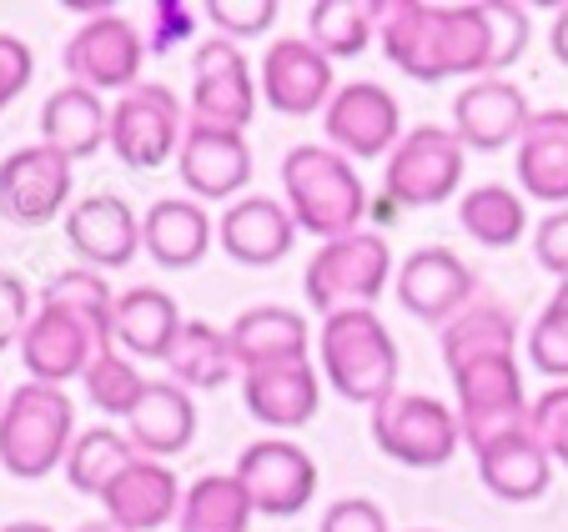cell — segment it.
<instances>
[{
  "instance_id": "6da1fadb",
  "label": "cell",
  "mask_w": 568,
  "mask_h": 532,
  "mask_svg": "<svg viewBox=\"0 0 568 532\" xmlns=\"http://www.w3.org/2000/svg\"><path fill=\"white\" fill-rule=\"evenodd\" d=\"M383 55L413 81H448V75H488L494 31L483 6H428V0H393L377 16Z\"/></svg>"
},
{
  "instance_id": "7a4b0ae2",
  "label": "cell",
  "mask_w": 568,
  "mask_h": 532,
  "mask_svg": "<svg viewBox=\"0 0 568 532\" xmlns=\"http://www.w3.org/2000/svg\"><path fill=\"white\" fill-rule=\"evenodd\" d=\"M317 372L327 377L337 397L357 407H383L397 392V372H403V351H397L387 321L373 307H347L322 317L317 331Z\"/></svg>"
},
{
  "instance_id": "3957f363",
  "label": "cell",
  "mask_w": 568,
  "mask_h": 532,
  "mask_svg": "<svg viewBox=\"0 0 568 532\" xmlns=\"http://www.w3.org/2000/svg\"><path fill=\"white\" fill-rule=\"evenodd\" d=\"M282 196L297 222V232H312L317 242H337L347 232H363L367 186L357 166L333 146H292L282 156Z\"/></svg>"
},
{
  "instance_id": "277c9868",
  "label": "cell",
  "mask_w": 568,
  "mask_h": 532,
  "mask_svg": "<svg viewBox=\"0 0 568 532\" xmlns=\"http://www.w3.org/2000/svg\"><path fill=\"white\" fill-rule=\"evenodd\" d=\"M75 442V407L65 387L26 382L0 407V468L21 482L65 468V452Z\"/></svg>"
},
{
  "instance_id": "5b68a950",
  "label": "cell",
  "mask_w": 568,
  "mask_h": 532,
  "mask_svg": "<svg viewBox=\"0 0 568 532\" xmlns=\"http://www.w3.org/2000/svg\"><path fill=\"white\" fill-rule=\"evenodd\" d=\"M397 266L393 252L377 232H347L337 242H317L307 272H302V291H307V307L333 317L347 307H373L387 287H393Z\"/></svg>"
},
{
  "instance_id": "8992f818",
  "label": "cell",
  "mask_w": 568,
  "mask_h": 532,
  "mask_svg": "<svg viewBox=\"0 0 568 532\" xmlns=\"http://www.w3.org/2000/svg\"><path fill=\"white\" fill-rule=\"evenodd\" d=\"M453 392H458V422L463 442L473 452L488 442H504L514 432H528L534 402L524 392V367L518 357H483L453 372Z\"/></svg>"
},
{
  "instance_id": "52a82bcc",
  "label": "cell",
  "mask_w": 568,
  "mask_h": 532,
  "mask_svg": "<svg viewBox=\"0 0 568 532\" xmlns=\"http://www.w3.org/2000/svg\"><path fill=\"white\" fill-rule=\"evenodd\" d=\"M373 442L403 468H443L463 442L458 407H443L428 392H393L373 407Z\"/></svg>"
},
{
  "instance_id": "ba28073f",
  "label": "cell",
  "mask_w": 568,
  "mask_h": 532,
  "mask_svg": "<svg viewBox=\"0 0 568 532\" xmlns=\"http://www.w3.org/2000/svg\"><path fill=\"white\" fill-rule=\"evenodd\" d=\"M463 146L453 126H413L383 161V186L397 206H443L463 182Z\"/></svg>"
},
{
  "instance_id": "9c48e42d",
  "label": "cell",
  "mask_w": 568,
  "mask_h": 532,
  "mask_svg": "<svg viewBox=\"0 0 568 532\" xmlns=\"http://www.w3.org/2000/svg\"><path fill=\"white\" fill-rule=\"evenodd\" d=\"M182 136H186V106L166 91V85L141 81L136 91L116 96V106H111L106 146L116 151V161L131 171L166 166V161L182 151Z\"/></svg>"
},
{
  "instance_id": "30bf717a",
  "label": "cell",
  "mask_w": 568,
  "mask_h": 532,
  "mask_svg": "<svg viewBox=\"0 0 568 532\" xmlns=\"http://www.w3.org/2000/svg\"><path fill=\"white\" fill-rule=\"evenodd\" d=\"M186 116L202 126L247 131L257 116V81H252L247 51L226 35H206L192 45V101Z\"/></svg>"
},
{
  "instance_id": "8fae6325",
  "label": "cell",
  "mask_w": 568,
  "mask_h": 532,
  "mask_svg": "<svg viewBox=\"0 0 568 532\" xmlns=\"http://www.w3.org/2000/svg\"><path fill=\"white\" fill-rule=\"evenodd\" d=\"M232 478L252 498V512L262 518H297L317 498V462L292 437H257L242 448Z\"/></svg>"
},
{
  "instance_id": "7c38bea8",
  "label": "cell",
  "mask_w": 568,
  "mask_h": 532,
  "mask_svg": "<svg viewBox=\"0 0 568 532\" xmlns=\"http://www.w3.org/2000/svg\"><path fill=\"white\" fill-rule=\"evenodd\" d=\"M322 131H327V146L343 151L353 166L357 161H387L403 141V106L377 81H347L337 85V96L322 111Z\"/></svg>"
},
{
  "instance_id": "4fadbf2b",
  "label": "cell",
  "mask_w": 568,
  "mask_h": 532,
  "mask_svg": "<svg viewBox=\"0 0 568 532\" xmlns=\"http://www.w3.org/2000/svg\"><path fill=\"white\" fill-rule=\"evenodd\" d=\"M65 75L71 85H87V91H136L141 85V61H146V41L126 16H97V21H81L75 35L61 51Z\"/></svg>"
},
{
  "instance_id": "5bb4252c",
  "label": "cell",
  "mask_w": 568,
  "mask_h": 532,
  "mask_svg": "<svg viewBox=\"0 0 568 532\" xmlns=\"http://www.w3.org/2000/svg\"><path fill=\"white\" fill-rule=\"evenodd\" d=\"M71 161L51 146H21L0 161V216L11 226H45L71 212Z\"/></svg>"
},
{
  "instance_id": "9a60e30c",
  "label": "cell",
  "mask_w": 568,
  "mask_h": 532,
  "mask_svg": "<svg viewBox=\"0 0 568 532\" xmlns=\"http://www.w3.org/2000/svg\"><path fill=\"white\" fill-rule=\"evenodd\" d=\"M393 297L418 321L448 327V321L458 317L463 307H473L483 291H478V272H473L458 252H448V246H418V252H408L403 266H397Z\"/></svg>"
},
{
  "instance_id": "2e32d148",
  "label": "cell",
  "mask_w": 568,
  "mask_h": 532,
  "mask_svg": "<svg viewBox=\"0 0 568 532\" xmlns=\"http://www.w3.org/2000/svg\"><path fill=\"white\" fill-rule=\"evenodd\" d=\"M176 171H182L192 202H226L232 206L242 196V186L252 182V146L247 131H222L186 121L182 151H176Z\"/></svg>"
},
{
  "instance_id": "e0dca14e",
  "label": "cell",
  "mask_w": 568,
  "mask_h": 532,
  "mask_svg": "<svg viewBox=\"0 0 568 532\" xmlns=\"http://www.w3.org/2000/svg\"><path fill=\"white\" fill-rule=\"evenodd\" d=\"M257 91L282 116H317V111H327V101L337 96L333 61H327L307 35H282V41H272L267 55H262Z\"/></svg>"
},
{
  "instance_id": "ac0fdd59",
  "label": "cell",
  "mask_w": 568,
  "mask_h": 532,
  "mask_svg": "<svg viewBox=\"0 0 568 532\" xmlns=\"http://www.w3.org/2000/svg\"><path fill=\"white\" fill-rule=\"evenodd\" d=\"M534 121L528 96L508 75H478L453 96V136L468 151H504L518 146Z\"/></svg>"
},
{
  "instance_id": "d6986e66",
  "label": "cell",
  "mask_w": 568,
  "mask_h": 532,
  "mask_svg": "<svg viewBox=\"0 0 568 532\" xmlns=\"http://www.w3.org/2000/svg\"><path fill=\"white\" fill-rule=\"evenodd\" d=\"M65 242L81 256V266H91V272H116V266L136 262V252H141V216L111 192L81 196V202L65 212Z\"/></svg>"
},
{
  "instance_id": "ffe728a7",
  "label": "cell",
  "mask_w": 568,
  "mask_h": 532,
  "mask_svg": "<svg viewBox=\"0 0 568 532\" xmlns=\"http://www.w3.org/2000/svg\"><path fill=\"white\" fill-rule=\"evenodd\" d=\"M106 347L87 321H75L71 311L61 307H36L31 327L21 337V362L31 372V382L45 387H65L71 377H87L91 357Z\"/></svg>"
},
{
  "instance_id": "44dd1931",
  "label": "cell",
  "mask_w": 568,
  "mask_h": 532,
  "mask_svg": "<svg viewBox=\"0 0 568 532\" xmlns=\"http://www.w3.org/2000/svg\"><path fill=\"white\" fill-rule=\"evenodd\" d=\"M101 508H106V522L116 532H156L166 522H176V508H182V482L166 462L156 458H131L126 468L116 472L106 492H101Z\"/></svg>"
},
{
  "instance_id": "7402d4cb",
  "label": "cell",
  "mask_w": 568,
  "mask_h": 532,
  "mask_svg": "<svg viewBox=\"0 0 568 532\" xmlns=\"http://www.w3.org/2000/svg\"><path fill=\"white\" fill-rule=\"evenodd\" d=\"M242 397H247V412L257 417L262 427H277L292 432V427L312 422L322 402V372L312 357H297V362H262L242 372Z\"/></svg>"
},
{
  "instance_id": "603a6c76",
  "label": "cell",
  "mask_w": 568,
  "mask_h": 532,
  "mask_svg": "<svg viewBox=\"0 0 568 532\" xmlns=\"http://www.w3.org/2000/svg\"><path fill=\"white\" fill-rule=\"evenodd\" d=\"M216 242L242 266H272L292 252L297 222H292L287 202H277V196H236L216 222Z\"/></svg>"
},
{
  "instance_id": "cb8c5ba5",
  "label": "cell",
  "mask_w": 568,
  "mask_h": 532,
  "mask_svg": "<svg viewBox=\"0 0 568 532\" xmlns=\"http://www.w3.org/2000/svg\"><path fill=\"white\" fill-rule=\"evenodd\" d=\"M126 437L131 448L141 452V458H176V452L192 448L196 437V402L186 387H176L172 377H151L146 392H141V402L131 407L126 417Z\"/></svg>"
},
{
  "instance_id": "d4e9b609",
  "label": "cell",
  "mask_w": 568,
  "mask_h": 532,
  "mask_svg": "<svg viewBox=\"0 0 568 532\" xmlns=\"http://www.w3.org/2000/svg\"><path fill=\"white\" fill-rule=\"evenodd\" d=\"M182 307L172 291L161 287H131L116 291V311H111V347L126 351L131 362H166L176 331H182Z\"/></svg>"
},
{
  "instance_id": "484cf974",
  "label": "cell",
  "mask_w": 568,
  "mask_h": 532,
  "mask_svg": "<svg viewBox=\"0 0 568 532\" xmlns=\"http://www.w3.org/2000/svg\"><path fill=\"white\" fill-rule=\"evenodd\" d=\"M232 337V357H236V372L262 362H297V357H312L317 337H312L307 317L292 307H277V301H262V307L236 311V321L226 327Z\"/></svg>"
},
{
  "instance_id": "4316f807",
  "label": "cell",
  "mask_w": 568,
  "mask_h": 532,
  "mask_svg": "<svg viewBox=\"0 0 568 532\" xmlns=\"http://www.w3.org/2000/svg\"><path fill=\"white\" fill-rule=\"evenodd\" d=\"M212 236H216L212 216L192 196H161L141 216V252L156 266H166V272L196 266L206 256V246H212Z\"/></svg>"
},
{
  "instance_id": "83f0119b",
  "label": "cell",
  "mask_w": 568,
  "mask_h": 532,
  "mask_svg": "<svg viewBox=\"0 0 568 532\" xmlns=\"http://www.w3.org/2000/svg\"><path fill=\"white\" fill-rule=\"evenodd\" d=\"M514 171H518L524 196L564 212L568 206V111H558V106L534 111L524 141H518Z\"/></svg>"
},
{
  "instance_id": "f1b7e54d",
  "label": "cell",
  "mask_w": 568,
  "mask_h": 532,
  "mask_svg": "<svg viewBox=\"0 0 568 532\" xmlns=\"http://www.w3.org/2000/svg\"><path fill=\"white\" fill-rule=\"evenodd\" d=\"M106 136H111V106L97 96V91H87V85H61V91L45 96L41 146L61 151L71 166L97 156V151L106 146Z\"/></svg>"
},
{
  "instance_id": "f546056e",
  "label": "cell",
  "mask_w": 568,
  "mask_h": 532,
  "mask_svg": "<svg viewBox=\"0 0 568 532\" xmlns=\"http://www.w3.org/2000/svg\"><path fill=\"white\" fill-rule=\"evenodd\" d=\"M473 458H478L483 488L504 502H538L548 492V482H554V458L544 452L534 427L504 437V442H488V448H478Z\"/></svg>"
},
{
  "instance_id": "4dcf8cb0",
  "label": "cell",
  "mask_w": 568,
  "mask_h": 532,
  "mask_svg": "<svg viewBox=\"0 0 568 532\" xmlns=\"http://www.w3.org/2000/svg\"><path fill=\"white\" fill-rule=\"evenodd\" d=\"M518 337H524V331H518L514 307L498 297H478L473 307H463L458 317L438 331L448 372H458V367H468V362H483V357H518Z\"/></svg>"
},
{
  "instance_id": "1f68e13d",
  "label": "cell",
  "mask_w": 568,
  "mask_h": 532,
  "mask_svg": "<svg viewBox=\"0 0 568 532\" xmlns=\"http://www.w3.org/2000/svg\"><path fill=\"white\" fill-rule=\"evenodd\" d=\"M166 377L186 392H216L222 382H232L236 372V357H232V337L226 327L202 317H186L182 331H176L172 351H166Z\"/></svg>"
},
{
  "instance_id": "d6a6232c",
  "label": "cell",
  "mask_w": 568,
  "mask_h": 532,
  "mask_svg": "<svg viewBox=\"0 0 568 532\" xmlns=\"http://www.w3.org/2000/svg\"><path fill=\"white\" fill-rule=\"evenodd\" d=\"M252 498L232 472H206L192 488H182L176 508V532H247L252 528Z\"/></svg>"
},
{
  "instance_id": "836d02e7",
  "label": "cell",
  "mask_w": 568,
  "mask_h": 532,
  "mask_svg": "<svg viewBox=\"0 0 568 532\" xmlns=\"http://www.w3.org/2000/svg\"><path fill=\"white\" fill-rule=\"evenodd\" d=\"M458 222L478 246L508 252V246L524 242V226H528L524 192H514V186H504V182L473 186V192L458 202Z\"/></svg>"
},
{
  "instance_id": "e575fe53",
  "label": "cell",
  "mask_w": 568,
  "mask_h": 532,
  "mask_svg": "<svg viewBox=\"0 0 568 532\" xmlns=\"http://www.w3.org/2000/svg\"><path fill=\"white\" fill-rule=\"evenodd\" d=\"M131 458H141V452L131 448L126 432H116V427H87V432H75L71 452H65V482L75 492H87V498H101Z\"/></svg>"
},
{
  "instance_id": "d590c367",
  "label": "cell",
  "mask_w": 568,
  "mask_h": 532,
  "mask_svg": "<svg viewBox=\"0 0 568 532\" xmlns=\"http://www.w3.org/2000/svg\"><path fill=\"white\" fill-rule=\"evenodd\" d=\"M377 16H383V6H363V0H312L307 41L317 45L327 61L357 55V51H367V41L377 35Z\"/></svg>"
},
{
  "instance_id": "8d00e7d4",
  "label": "cell",
  "mask_w": 568,
  "mask_h": 532,
  "mask_svg": "<svg viewBox=\"0 0 568 532\" xmlns=\"http://www.w3.org/2000/svg\"><path fill=\"white\" fill-rule=\"evenodd\" d=\"M41 307L71 311L75 321H87V327L111 347V311H116V291L106 287L101 272H91V266H65V272H55V277L41 287Z\"/></svg>"
},
{
  "instance_id": "74e56055",
  "label": "cell",
  "mask_w": 568,
  "mask_h": 532,
  "mask_svg": "<svg viewBox=\"0 0 568 532\" xmlns=\"http://www.w3.org/2000/svg\"><path fill=\"white\" fill-rule=\"evenodd\" d=\"M146 382H151V377L136 372V362H131L126 351H116V347H101L97 357H91L87 377H81V387H87V402L97 407V412H106V417H121V422H126L131 407L141 402Z\"/></svg>"
},
{
  "instance_id": "f35d334b",
  "label": "cell",
  "mask_w": 568,
  "mask_h": 532,
  "mask_svg": "<svg viewBox=\"0 0 568 532\" xmlns=\"http://www.w3.org/2000/svg\"><path fill=\"white\" fill-rule=\"evenodd\" d=\"M524 351H528V367H534V372L554 377V387H564L568 382V311L548 301V307L538 311V321L528 327Z\"/></svg>"
},
{
  "instance_id": "ab89813d",
  "label": "cell",
  "mask_w": 568,
  "mask_h": 532,
  "mask_svg": "<svg viewBox=\"0 0 568 532\" xmlns=\"http://www.w3.org/2000/svg\"><path fill=\"white\" fill-rule=\"evenodd\" d=\"M277 0H206L202 16L216 25V35H226V41H252V35H267L272 25H277Z\"/></svg>"
},
{
  "instance_id": "60d3db41",
  "label": "cell",
  "mask_w": 568,
  "mask_h": 532,
  "mask_svg": "<svg viewBox=\"0 0 568 532\" xmlns=\"http://www.w3.org/2000/svg\"><path fill=\"white\" fill-rule=\"evenodd\" d=\"M483 11H488V31H494V65H488V75H504L528 51V31L534 25H528L524 6H508V0H488Z\"/></svg>"
},
{
  "instance_id": "b9f144b4",
  "label": "cell",
  "mask_w": 568,
  "mask_h": 532,
  "mask_svg": "<svg viewBox=\"0 0 568 532\" xmlns=\"http://www.w3.org/2000/svg\"><path fill=\"white\" fill-rule=\"evenodd\" d=\"M528 427H534V437L544 442L548 458L568 468V382L548 387L544 397H534V417H528Z\"/></svg>"
},
{
  "instance_id": "7bdbcfd3",
  "label": "cell",
  "mask_w": 568,
  "mask_h": 532,
  "mask_svg": "<svg viewBox=\"0 0 568 532\" xmlns=\"http://www.w3.org/2000/svg\"><path fill=\"white\" fill-rule=\"evenodd\" d=\"M196 21H202V6H186V0H156L151 6V45L161 55L176 51V45H196Z\"/></svg>"
},
{
  "instance_id": "ee69618b",
  "label": "cell",
  "mask_w": 568,
  "mask_h": 532,
  "mask_svg": "<svg viewBox=\"0 0 568 532\" xmlns=\"http://www.w3.org/2000/svg\"><path fill=\"white\" fill-rule=\"evenodd\" d=\"M31 317H36L31 287H26L16 272H0V351H6V347H21Z\"/></svg>"
},
{
  "instance_id": "f6af8a7d",
  "label": "cell",
  "mask_w": 568,
  "mask_h": 532,
  "mask_svg": "<svg viewBox=\"0 0 568 532\" xmlns=\"http://www.w3.org/2000/svg\"><path fill=\"white\" fill-rule=\"evenodd\" d=\"M534 256L548 277L568 282V206L564 212H548L544 222L534 226Z\"/></svg>"
},
{
  "instance_id": "bcb514c9",
  "label": "cell",
  "mask_w": 568,
  "mask_h": 532,
  "mask_svg": "<svg viewBox=\"0 0 568 532\" xmlns=\"http://www.w3.org/2000/svg\"><path fill=\"white\" fill-rule=\"evenodd\" d=\"M317 532H393V528H387V512L373 498H337L322 512Z\"/></svg>"
},
{
  "instance_id": "7dc6e473",
  "label": "cell",
  "mask_w": 568,
  "mask_h": 532,
  "mask_svg": "<svg viewBox=\"0 0 568 532\" xmlns=\"http://www.w3.org/2000/svg\"><path fill=\"white\" fill-rule=\"evenodd\" d=\"M31 75H36L31 45H26L21 35H6V31H0V111L11 106L26 85H31Z\"/></svg>"
},
{
  "instance_id": "c3c4849f",
  "label": "cell",
  "mask_w": 568,
  "mask_h": 532,
  "mask_svg": "<svg viewBox=\"0 0 568 532\" xmlns=\"http://www.w3.org/2000/svg\"><path fill=\"white\" fill-rule=\"evenodd\" d=\"M548 51H554L558 65H568V6H558L554 25H548Z\"/></svg>"
},
{
  "instance_id": "681fc988",
  "label": "cell",
  "mask_w": 568,
  "mask_h": 532,
  "mask_svg": "<svg viewBox=\"0 0 568 532\" xmlns=\"http://www.w3.org/2000/svg\"><path fill=\"white\" fill-rule=\"evenodd\" d=\"M0 532H55V528H45V522H6Z\"/></svg>"
},
{
  "instance_id": "f907efd6",
  "label": "cell",
  "mask_w": 568,
  "mask_h": 532,
  "mask_svg": "<svg viewBox=\"0 0 568 532\" xmlns=\"http://www.w3.org/2000/svg\"><path fill=\"white\" fill-rule=\"evenodd\" d=\"M554 307H564V311H568V282H558V291H554Z\"/></svg>"
},
{
  "instance_id": "816d5d0a",
  "label": "cell",
  "mask_w": 568,
  "mask_h": 532,
  "mask_svg": "<svg viewBox=\"0 0 568 532\" xmlns=\"http://www.w3.org/2000/svg\"><path fill=\"white\" fill-rule=\"evenodd\" d=\"M75 532H116L111 522H87V528H75Z\"/></svg>"
},
{
  "instance_id": "f5cc1de1",
  "label": "cell",
  "mask_w": 568,
  "mask_h": 532,
  "mask_svg": "<svg viewBox=\"0 0 568 532\" xmlns=\"http://www.w3.org/2000/svg\"><path fill=\"white\" fill-rule=\"evenodd\" d=\"M418 532H433V528H418Z\"/></svg>"
},
{
  "instance_id": "db71d44e",
  "label": "cell",
  "mask_w": 568,
  "mask_h": 532,
  "mask_svg": "<svg viewBox=\"0 0 568 532\" xmlns=\"http://www.w3.org/2000/svg\"><path fill=\"white\" fill-rule=\"evenodd\" d=\"M0 407H6V397H0Z\"/></svg>"
}]
</instances>
